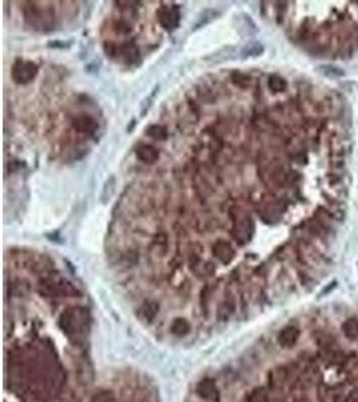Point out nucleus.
Returning <instances> with one entry per match:
<instances>
[{
  "instance_id": "obj_3",
  "label": "nucleus",
  "mask_w": 358,
  "mask_h": 402,
  "mask_svg": "<svg viewBox=\"0 0 358 402\" xmlns=\"http://www.w3.org/2000/svg\"><path fill=\"white\" fill-rule=\"evenodd\" d=\"M300 331L299 328L295 326H286L279 331L278 334V342L282 348H291L297 343L298 338H299Z\"/></svg>"
},
{
  "instance_id": "obj_8",
  "label": "nucleus",
  "mask_w": 358,
  "mask_h": 402,
  "mask_svg": "<svg viewBox=\"0 0 358 402\" xmlns=\"http://www.w3.org/2000/svg\"><path fill=\"white\" fill-rule=\"evenodd\" d=\"M235 310V303L234 300L225 299L224 302L220 303V306L218 307V319L219 320H225L228 319Z\"/></svg>"
},
{
  "instance_id": "obj_4",
  "label": "nucleus",
  "mask_w": 358,
  "mask_h": 402,
  "mask_svg": "<svg viewBox=\"0 0 358 402\" xmlns=\"http://www.w3.org/2000/svg\"><path fill=\"white\" fill-rule=\"evenodd\" d=\"M19 71H21V75L15 78L16 82H28L37 74V66L32 65V63H19L14 67V72Z\"/></svg>"
},
{
  "instance_id": "obj_14",
  "label": "nucleus",
  "mask_w": 358,
  "mask_h": 402,
  "mask_svg": "<svg viewBox=\"0 0 358 402\" xmlns=\"http://www.w3.org/2000/svg\"><path fill=\"white\" fill-rule=\"evenodd\" d=\"M270 87L274 90V92H282V90L286 89V82L280 77H271L270 78Z\"/></svg>"
},
{
  "instance_id": "obj_7",
  "label": "nucleus",
  "mask_w": 358,
  "mask_h": 402,
  "mask_svg": "<svg viewBox=\"0 0 358 402\" xmlns=\"http://www.w3.org/2000/svg\"><path fill=\"white\" fill-rule=\"evenodd\" d=\"M342 331L349 339L358 338V319L357 318H349L342 324Z\"/></svg>"
},
{
  "instance_id": "obj_10",
  "label": "nucleus",
  "mask_w": 358,
  "mask_h": 402,
  "mask_svg": "<svg viewBox=\"0 0 358 402\" xmlns=\"http://www.w3.org/2000/svg\"><path fill=\"white\" fill-rule=\"evenodd\" d=\"M263 52V46L258 42H251L242 48L240 57L242 58H251V57H258Z\"/></svg>"
},
{
  "instance_id": "obj_12",
  "label": "nucleus",
  "mask_w": 358,
  "mask_h": 402,
  "mask_svg": "<svg viewBox=\"0 0 358 402\" xmlns=\"http://www.w3.org/2000/svg\"><path fill=\"white\" fill-rule=\"evenodd\" d=\"M116 395L112 390H98L93 394L92 402H114Z\"/></svg>"
},
{
  "instance_id": "obj_13",
  "label": "nucleus",
  "mask_w": 358,
  "mask_h": 402,
  "mask_svg": "<svg viewBox=\"0 0 358 402\" xmlns=\"http://www.w3.org/2000/svg\"><path fill=\"white\" fill-rule=\"evenodd\" d=\"M232 57H234V50L229 47H223L222 50H219L216 54L212 55V58H213V62H215V63H219V62H224V61H229Z\"/></svg>"
},
{
  "instance_id": "obj_11",
  "label": "nucleus",
  "mask_w": 358,
  "mask_h": 402,
  "mask_svg": "<svg viewBox=\"0 0 358 402\" xmlns=\"http://www.w3.org/2000/svg\"><path fill=\"white\" fill-rule=\"evenodd\" d=\"M247 402H270L268 392L264 388H256L249 393Z\"/></svg>"
},
{
  "instance_id": "obj_2",
  "label": "nucleus",
  "mask_w": 358,
  "mask_h": 402,
  "mask_svg": "<svg viewBox=\"0 0 358 402\" xmlns=\"http://www.w3.org/2000/svg\"><path fill=\"white\" fill-rule=\"evenodd\" d=\"M196 394L207 402H220L222 395H220V390H219L216 382L211 378L202 379L196 385Z\"/></svg>"
},
{
  "instance_id": "obj_9",
  "label": "nucleus",
  "mask_w": 358,
  "mask_h": 402,
  "mask_svg": "<svg viewBox=\"0 0 358 402\" xmlns=\"http://www.w3.org/2000/svg\"><path fill=\"white\" fill-rule=\"evenodd\" d=\"M157 314H158V304L156 302H145L141 306V315L148 322H152L157 317Z\"/></svg>"
},
{
  "instance_id": "obj_5",
  "label": "nucleus",
  "mask_w": 358,
  "mask_h": 402,
  "mask_svg": "<svg viewBox=\"0 0 358 402\" xmlns=\"http://www.w3.org/2000/svg\"><path fill=\"white\" fill-rule=\"evenodd\" d=\"M213 253L218 258L219 260H222L223 263H229L234 258V249L231 248L229 244L227 243H218L215 247H213Z\"/></svg>"
},
{
  "instance_id": "obj_1",
  "label": "nucleus",
  "mask_w": 358,
  "mask_h": 402,
  "mask_svg": "<svg viewBox=\"0 0 358 402\" xmlns=\"http://www.w3.org/2000/svg\"><path fill=\"white\" fill-rule=\"evenodd\" d=\"M86 311L83 308H66L58 319V326L68 337L78 334L85 326Z\"/></svg>"
},
{
  "instance_id": "obj_6",
  "label": "nucleus",
  "mask_w": 358,
  "mask_h": 402,
  "mask_svg": "<svg viewBox=\"0 0 358 402\" xmlns=\"http://www.w3.org/2000/svg\"><path fill=\"white\" fill-rule=\"evenodd\" d=\"M191 331V324L184 318H176L171 324V333L176 337H185Z\"/></svg>"
}]
</instances>
